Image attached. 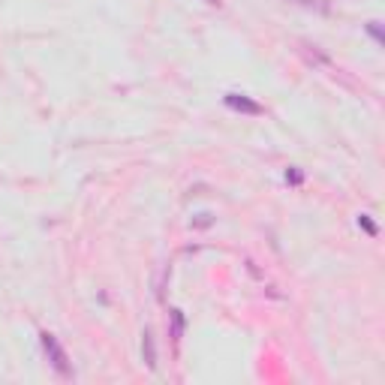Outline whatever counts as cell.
<instances>
[{"instance_id": "1", "label": "cell", "mask_w": 385, "mask_h": 385, "mask_svg": "<svg viewBox=\"0 0 385 385\" xmlns=\"http://www.w3.org/2000/svg\"><path fill=\"white\" fill-rule=\"evenodd\" d=\"M39 340H42V349H46L51 367H55L60 376H69V373H73V367H69V358H66V352H64V346L57 343V337L48 334V331H42Z\"/></svg>"}, {"instance_id": "2", "label": "cell", "mask_w": 385, "mask_h": 385, "mask_svg": "<svg viewBox=\"0 0 385 385\" xmlns=\"http://www.w3.org/2000/svg\"><path fill=\"white\" fill-rule=\"evenodd\" d=\"M223 100H226V106H229L232 111H241V115H262L259 102L250 100V96H244V93H226Z\"/></svg>"}, {"instance_id": "3", "label": "cell", "mask_w": 385, "mask_h": 385, "mask_svg": "<svg viewBox=\"0 0 385 385\" xmlns=\"http://www.w3.org/2000/svg\"><path fill=\"white\" fill-rule=\"evenodd\" d=\"M142 337H145V340H142L145 361H147V367H151V370H154V367H156V346H154V334H151V331H145Z\"/></svg>"}, {"instance_id": "4", "label": "cell", "mask_w": 385, "mask_h": 385, "mask_svg": "<svg viewBox=\"0 0 385 385\" xmlns=\"http://www.w3.org/2000/svg\"><path fill=\"white\" fill-rule=\"evenodd\" d=\"M367 33H370V37L379 42V46L385 42V33H382V24H379V21H367Z\"/></svg>"}, {"instance_id": "5", "label": "cell", "mask_w": 385, "mask_h": 385, "mask_svg": "<svg viewBox=\"0 0 385 385\" xmlns=\"http://www.w3.org/2000/svg\"><path fill=\"white\" fill-rule=\"evenodd\" d=\"M172 334L174 337L183 334V316H181V310H172Z\"/></svg>"}, {"instance_id": "6", "label": "cell", "mask_w": 385, "mask_h": 385, "mask_svg": "<svg viewBox=\"0 0 385 385\" xmlns=\"http://www.w3.org/2000/svg\"><path fill=\"white\" fill-rule=\"evenodd\" d=\"M358 226H361L367 235H376V223L370 220V214H361V217H358Z\"/></svg>"}, {"instance_id": "7", "label": "cell", "mask_w": 385, "mask_h": 385, "mask_svg": "<svg viewBox=\"0 0 385 385\" xmlns=\"http://www.w3.org/2000/svg\"><path fill=\"white\" fill-rule=\"evenodd\" d=\"M298 3H301V6H310V10H313V6H316V10H322V12H325V3H316V0H298Z\"/></svg>"}, {"instance_id": "8", "label": "cell", "mask_w": 385, "mask_h": 385, "mask_svg": "<svg viewBox=\"0 0 385 385\" xmlns=\"http://www.w3.org/2000/svg\"><path fill=\"white\" fill-rule=\"evenodd\" d=\"M286 181L289 183H301V172H286Z\"/></svg>"}, {"instance_id": "9", "label": "cell", "mask_w": 385, "mask_h": 385, "mask_svg": "<svg viewBox=\"0 0 385 385\" xmlns=\"http://www.w3.org/2000/svg\"><path fill=\"white\" fill-rule=\"evenodd\" d=\"M208 3H220V0H208Z\"/></svg>"}]
</instances>
